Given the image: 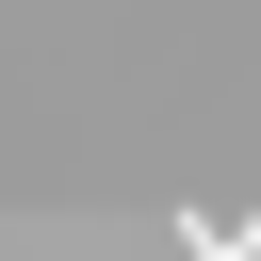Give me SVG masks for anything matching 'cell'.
<instances>
[{"mask_svg": "<svg viewBox=\"0 0 261 261\" xmlns=\"http://www.w3.org/2000/svg\"><path fill=\"white\" fill-rule=\"evenodd\" d=\"M179 245L196 261H261V212H179Z\"/></svg>", "mask_w": 261, "mask_h": 261, "instance_id": "obj_1", "label": "cell"}]
</instances>
